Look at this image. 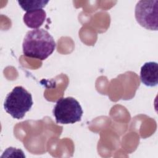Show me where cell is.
Instances as JSON below:
<instances>
[{"label": "cell", "mask_w": 158, "mask_h": 158, "mask_svg": "<svg viewBox=\"0 0 158 158\" xmlns=\"http://www.w3.org/2000/svg\"><path fill=\"white\" fill-rule=\"evenodd\" d=\"M56 42L50 33L38 28L28 31L22 43L24 56L43 60L47 59L55 50Z\"/></svg>", "instance_id": "cell-1"}, {"label": "cell", "mask_w": 158, "mask_h": 158, "mask_svg": "<svg viewBox=\"0 0 158 158\" xmlns=\"http://www.w3.org/2000/svg\"><path fill=\"white\" fill-rule=\"evenodd\" d=\"M19 6L22 9L27 12L43 9V7L49 2V1L44 0H28V1H18Z\"/></svg>", "instance_id": "cell-7"}, {"label": "cell", "mask_w": 158, "mask_h": 158, "mask_svg": "<svg viewBox=\"0 0 158 158\" xmlns=\"http://www.w3.org/2000/svg\"><path fill=\"white\" fill-rule=\"evenodd\" d=\"M33 104L31 94L23 86H17L6 96L4 108L13 118L22 119Z\"/></svg>", "instance_id": "cell-2"}, {"label": "cell", "mask_w": 158, "mask_h": 158, "mask_svg": "<svg viewBox=\"0 0 158 158\" xmlns=\"http://www.w3.org/2000/svg\"><path fill=\"white\" fill-rule=\"evenodd\" d=\"M46 17V12L43 9H38L27 12L23 17L25 25L33 29H38L44 23Z\"/></svg>", "instance_id": "cell-6"}, {"label": "cell", "mask_w": 158, "mask_h": 158, "mask_svg": "<svg viewBox=\"0 0 158 158\" xmlns=\"http://www.w3.org/2000/svg\"><path fill=\"white\" fill-rule=\"evenodd\" d=\"M140 80L146 86L154 87L158 84V64L156 62H148L141 67Z\"/></svg>", "instance_id": "cell-5"}, {"label": "cell", "mask_w": 158, "mask_h": 158, "mask_svg": "<svg viewBox=\"0 0 158 158\" xmlns=\"http://www.w3.org/2000/svg\"><path fill=\"white\" fill-rule=\"evenodd\" d=\"M52 113L57 123L72 124L81 120L83 110L77 99L67 97L57 101Z\"/></svg>", "instance_id": "cell-3"}, {"label": "cell", "mask_w": 158, "mask_h": 158, "mask_svg": "<svg viewBox=\"0 0 158 158\" xmlns=\"http://www.w3.org/2000/svg\"><path fill=\"white\" fill-rule=\"evenodd\" d=\"M158 1L141 0L135 6V15L138 23L147 30L158 29Z\"/></svg>", "instance_id": "cell-4"}]
</instances>
